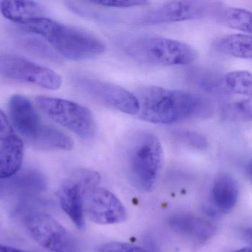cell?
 Listing matches in <instances>:
<instances>
[{"instance_id": "1", "label": "cell", "mask_w": 252, "mask_h": 252, "mask_svg": "<svg viewBox=\"0 0 252 252\" xmlns=\"http://www.w3.org/2000/svg\"><path fill=\"white\" fill-rule=\"evenodd\" d=\"M140 119L157 125H173L212 117L215 107L209 98L191 91L150 86L135 94Z\"/></svg>"}, {"instance_id": "2", "label": "cell", "mask_w": 252, "mask_h": 252, "mask_svg": "<svg viewBox=\"0 0 252 252\" xmlns=\"http://www.w3.org/2000/svg\"><path fill=\"white\" fill-rule=\"evenodd\" d=\"M35 34L40 35L58 54L73 61L91 60L102 55L105 44L95 35L41 17L22 24Z\"/></svg>"}, {"instance_id": "3", "label": "cell", "mask_w": 252, "mask_h": 252, "mask_svg": "<svg viewBox=\"0 0 252 252\" xmlns=\"http://www.w3.org/2000/svg\"><path fill=\"white\" fill-rule=\"evenodd\" d=\"M122 150L134 185L144 191H153L163 161L158 138L149 131H135L125 137Z\"/></svg>"}, {"instance_id": "4", "label": "cell", "mask_w": 252, "mask_h": 252, "mask_svg": "<svg viewBox=\"0 0 252 252\" xmlns=\"http://www.w3.org/2000/svg\"><path fill=\"white\" fill-rule=\"evenodd\" d=\"M122 49L132 60L150 65H187L198 57L197 51L188 44L159 36L129 38L124 41Z\"/></svg>"}, {"instance_id": "5", "label": "cell", "mask_w": 252, "mask_h": 252, "mask_svg": "<svg viewBox=\"0 0 252 252\" xmlns=\"http://www.w3.org/2000/svg\"><path fill=\"white\" fill-rule=\"evenodd\" d=\"M39 108L57 123L74 132L79 138L92 140L97 133V125L92 112L73 101L52 97L36 98Z\"/></svg>"}, {"instance_id": "6", "label": "cell", "mask_w": 252, "mask_h": 252, "mask_svg": "<svg viewBox=\"0 0 252 252\" xmlns=\"http://www.w3.org/2000/svg\"><path fill=\"white\" fill-rule=\"evenodd\" d=\"M73 83L99 104L128 115H137L139 104L135 94L114 83L87 75H76Z\"/></svg>"}, {"instance_id": "7", "label": "cell", "mask_w": 252, "mask_h": 252, "mask_svg": "<svg viewBox=\"0 0 252 252\" xmlns=\"http://www.w3.org/2000/svg\"><path fill=\"white\" fill-rule=\"evenodd\" d=\"M100 180L101 177L95 171L76 169L60 187L58 197L61 207L79 229L85 227L84 194L87 190L98 187Z\"/></svg>"}, {"instance_id": "8", "label": "cell", "mask_w": 252, "mask_h": 252, "mask_svg": "<svg viewBox=\"0 0 252 252\" xmlns=\"http://www.w3.org/2000/svg\"><path fill=\"white\" fill-rule=\"evenodd\" d=\"M32 237L41 246L53 252H81L79 243L58 221L47 214L32 212L26 218Z\"/></svg>"}, {"instance_id": "9", "label": "cell", "mask_w": 252, "mask_h": 252, "mask_svg": "<svg viewBox=\"0 0 252 252\" xmlns=\"http://www.w3.org/2000/svg\"><path fill=\"white\" fill-rule=\"evenodd\" d=\"M215 4L196 0H177L162 4L146 13L135 23L138 26L165 24L199 20L212 15Z\"/></svg>"}, {"instance_id": "10", "label": "cell", "mask_w": 252, "mask_h": 252, "mask_svg": "<svg viewBox=\"0 0 252 252\" xmlns=\"http://www.w3.org/2000/svg\"><path fill=\"white\" fill-rule=\"evenodd\" d=\"M0 75L41 88L57 90L62 79L54 70L10 54H0Z\"/></svg>"}, {"instance_id": "11", "label": "cell", "mask_w": 252, "mask_h": 252, "mask_svg": "<svg viewBox=\"0 0 252 252\" xmlns=\"http://www.w3.org/2000/svg\"><path fill=\"white\" fill-rule=\"evenodd\" d=\"M84 213L99 225H113L126 220L127 213L121 200L111 191L95 187L84 194Z\"/></svg>"}, {"instance_id": "12", "label": "cell", "mask_w": 252, "mask_h": 252, "mask_svg": "<svg viewBox=\"0 0 252 252\" xmlns=\"http://www.w3.org/2000/svg\"><path fill=\"white\" fill-rule=\"evenodd\" d=\"M168 224L173 232L197 244L209 241L216 233V226L212 222L191 214H175Z\"/></svg>"}, {"instance_id": "13", "label": "cell", "mask_w": 252, "mask_h": 252, "mask_svg": "<svg viewBox=\"0 0 252 252\" xmlns=\"http://www.w3.org/2000/svg\"><path fill=\"white\" fill-rule=\"evenodd\" d=\"M9 113L16 129L32 142L43 126L33 104L23 95H13L9 101Z\"/></svg>"}, {"instance_id": "14", "label": "cell", "mask_w": 252, "mask_h": 252, "mask_svg": "<svg viewBox=\"0 0 252 252\" xmlns=\"http://www.w3.org/2000/svg\"><path fill=\"white\" fill-rule=\"evenodd\" d=\"M211 197L220 212L232 210L239 199V187L235 180L228 174L218 175L212 183Z\"/></svg>"}, {"instance_id": "15", "label": "cell", "mask_w": 252, "mask_h": 252, "mask_svg": "<svg viewBox=\"0 0 252 252\" xmlns=\"http://www.w3.org/2000/svg\"><path fill=\"white\" fill-rule=\"evenodd\" d=\"M24 145L15 135L2 142L0 147V180L9 179L17 173L23 164Z\"/></svg>"}, {"instance_id": "16", "label": "cell", "mask_w": 252, "mask_h": 252, "mask_svg": "<svg viewBox=\"0 0 252 252\" xmlns=\"http://www.w3.org/2000/svg\"><path fill=\"white\" fill-rule=\"evenodd\" d=\"M0 11L5 18L21 25L45 17L46 12L42 5L32 1H3L0 2Z\"/></svg>"}, {"instance_id": "17", "label": "cell", "mask_w": 252, "mask_h": 252, "mask_svg": "<svg viewBox=\"0 0 252 252\" xmlns=\"http://www.w3.org/2000/svg\"><path fill=\"white\" fill-rule=\"evenodd\" d=\"M215 51L238 59L250 60L252 57V39L250 34L234 33L217 39L212 44Z\"/></svg>"}, {"instance_id": "18", "label": "cell", "mask_w": 252, "mask_h": 252, "mask_svg": "<svg viewBox=\"0 0 252 252\" xmlns=\"http://www.w3.org/2000/svg\"><path fill=\"white\" fill-rule=\"evenodd\" d=\"M211 16L231 29L246 34L252 33V13L248 10L215 5Z\"/></svg>"}, {"instance_id": "19", "label": "cell", "mask_w": 252, "mask_h": 252, "mask_svg": "<svg viewBox=\"0 0 252 252\" xmlns=\"http://www.w3.org/2000/svg\"><path fill=\"white\" fill-rule=\"evenodd\" d=\"M31 144L44 150H70L73 147L71 138L62 131L47 125L42 126Z\"/></svg>"}, {"instance_id": "20", "label": "cell", "mask_w": 252, "mask_h": 252, "mask_svg": "<svg viewBox=\"0 0 252 252\" xmlns=\"http://www.w3.org/2000/svg\"><path fill=\"white\" fill-rule=\"evenodd\" d=\"M224 87L229 94L252 98V75L246 70H236L226 73L222 77Z\"/></svg>"}, {"instance_id": "21", "label": "cell", "mask_w": 252, "mask_h": 252, "mask_svg": "<svg viewBox=\"0 0 252 252\" xmlns=\"http://www.w3.org/2000/svg\"><path fill=\"white\" fill-rule=\"evenodd\" d=\"M222 117L230 122H247L252 121V98H245L227 103L221 110Z\"/></svg>"}, {"instance_id": "22", "label": "cell", "mask_w": 252, "mask_h": 252, "mask_svg": "<svg viewBox=\"0 0 252 252\" xmlns=\"http://www.w3.org/2000/svg\"><path fill=\"white\" fill-rule=\"evenodd\" d=\"M20 43L24 49L37 57L54 63H61V58L57 53L39 38L26 36L20 39Z\"/></svg>"}, {"instance_id": "23", "label": "cell", "mask_w": 252, "mask_h": 252, "mask_svg": "<svg viewBox=\"0 0 252 252\" xmlns=\"http://www.w3.org/2000/svg\"><path fill=\"white\" fill-rule=\"evenodd\" d=\"M175 139L185 145L197 150L207 148L208 141L206 137L199 132L191 130H178L172 134Z\"/></svg>"}, {"instance_id": "24", "label": "cell", "mask_w": 252, "mask_h": 252, "mask_svg": "<svg viewBox=\"0 0 252 252\" xmlns=\"http://www.w3.org/2000/svg\"><path fill=\"white\" fill-rule=\"evenodd\" d=\"M98 252H148L141 246L122 242H110L103 245Z\"/></svg>"}, {"instance_id": "25", "label": "cell", "mask_w": 252, "mask_h": 252, "mask_svg": "<svg viewBox=\"0 0 252 252\" xmlns=\"http://www.w3.org/2000/svg\"><path fill=\"white\" fill-rule=\"evenodd\" d=\"M91 3L113 8H131L147 5L149 2L144 0H101L93 1Z\"/></svg>"}, {"instance_id": "26", "label": "cell", "mask_w": 252, "mask_h": 252, "mask_svg": "<svg viewBox=\"0 0 252 252\" xmlns=\"http://www.w3.org/2000/svg\"><path fill=\"white\" fill-rule=\"evenodd\" d=\"M14 135L9 121L5 113L0 110V141L3 142Z\"/></svg>"}, {"instance_id": "27", "label": "cell", "mask_w": 252, "mask_h": 252, "mask_svg": "<svg viewBox=\"0 0 252 252\" xmlns=\"http://www.w3.org/2000/svg\"><path fill=\"white\" fill-rule=\"evenodd\" d=\"M0 252H29L26 251L20 250L15 248L10 247V246L0 245Z\"/></svg>"}, {"instance_id": "28", "label": "cell", "mask_w": 252, "mask_h": 252, "mask_svg": "<svg viewBox=\"0 0 252 252\" xmlns=\"http://www.w3.org/2000/svg\"><path fill=\"white\" fill-rule=\"evenodd\" d=\"M234 252H252V249H251V247H244L238 249V250L234 251Z\"/></svg>"}, {"instance_id": "29", "label": "cell", "mask_w": 252, "mask_h": 252, "mask_svg": "<svg viewBox=\"0 0 252 252\" xmlns=\"http://www.w3.org/2000/svg\"><path fill=\"white\" fill-rule=\"evenodd\" d=\"M4 181L5 180H0V193L2 192L4 189H5V182H4Z\"/></svg>"}]
</instances>
